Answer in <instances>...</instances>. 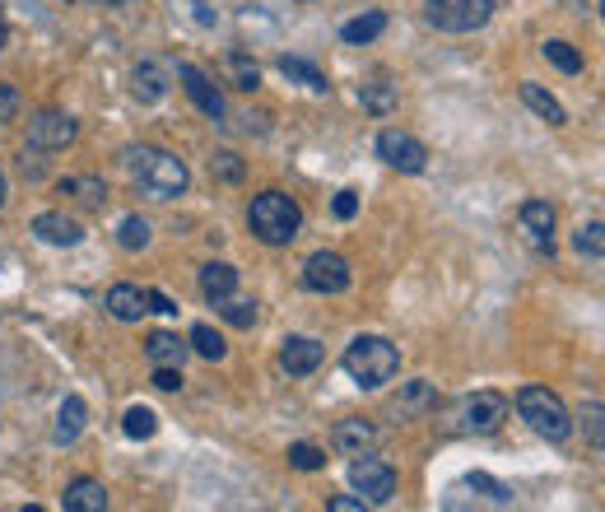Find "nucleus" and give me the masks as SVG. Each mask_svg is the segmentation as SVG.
Masks as SVG:
<instances>
[{"label": "nucleus", "mask_w": 605, "mask_h": 512, "mask_svg": "<svg viewBox=\"0 0 605 512\" xmlns=\"http://www.w3.org/2000/svg\"><path fill=\"white\" fill-rule=\"evenodd\" d=\"M350 485L363 503H377V508H382V503H391V494H396V471H391L387 461L363 457L359 452V461H350Z\"/></svg>", "instance_id": "0eeeda50"}, {"label": "nucleus", "mask_w": 605, "mask_h": 512, "mask_svg": "<svg viewBox=\"0 0 605 512\" xmlns=\"http://www.w3.org/2000/svg\"><path fill=\"white\" fill-rule=\"evenodd\" d=\"M61 196H75L84 210H103V205H108L103 177H66V182H61Z\"/></svg>", "instance_id": "5701e85b"}, {"label": "nucleus", "mask_w": 605, "mask_h": 512, "mask_svg": "<svg viewBox=\"0 0 605 512\" xmlns=\"http://www.w3.org/2000/svg\"><path fill=\"white\" fill-rule=\"evenodd\" d=\"M517 415H522L540 438H550V443H564L568 433H573V415H568V405L559 401L550 387H522L517 391Z\"/></svg>", "instance_id": "20e7f679"}, {"label": "nucleus", "mask_w": 605, "mask_h": 512, "mask_svg": "<svg viewBox=\"0 0 605 512\" xmlns=\"http://www.w3.org/2000/svg\"><path fill=\"white\" fill-rule=\"evenodd\" d=\"M247 224H252V233L266 247H284V243H294L298 229H303V210L284 191H261L247 205Z\"/></svg>", "instance_id": "f03ea898"}, {"label": "nucleus", "mask_w": 605, "mask_h": 512, "mask_svg": "<svg viewBox=\"0 0 605 512\" xmlns=\"http://www.w3.org/2000/svg\"><path fill=\"white\" fill-rule=\"evenodd\" d=\"M233 289H238V266H229V261H205L201 266V294L210 298V303H219V298H229Z\"/></svg>", "instance_id": "aec40b11"}, {"label": "nucleus", "mask_w": 605, "mask_h": 512, "mask_svg": "<svg viewBox=\"0 0 605 512\" xmlns=\"http://www.w3.org/2000/svg\"><path fill=\"white\" fill-rule=\"evenodd\" d=\"M229 75H233V84H238V89H247V94L261 84V70H256V61H247L242 52L229 56Z\"/></svg>", "instance_id": "f704fd0d"}, {"label": "nucleus", "mask_w": 605, "mask_h": 512, "mask_svg": "<svg viewBox=\"0 0 605 512\" xmlns=\"http://www.w3.org/2000/svg\"><path fill=\"white\" fill-rule=\"evenodd\" d=\"M215 308H219V317H224L229 326H238V331H247V326L256 322V303H252V298H233L229 294V298H219Z\"/></svg>", "instance_id": "c756f323"}, {"label": "nucleus", "mask_w": 605, "mask_h": 512, "mask_svg": "<svg viewBox=\"0 0 605 512\" xmlns=\"http://www.w3.org/2000/svg\"><path fill=\"white\" fill-rule=\"evenodd\" d=\"M154 387L159 391H182V368L177 364H154Z\"/></svg>", "instance_id": "58836bf2"}, {"label": "nucleus", "mask_w": 605, "mask_h": 512, "mask_svg": "<svg viewBox=\"0 0 605 512\" xmlns=\"http://www.w3.org/2000/svg\"><path fill=\"white\" fill-rule=\"evenodd\" d=\"M433 401H438V396H433L429 382H405L401 401H396V415H419V410H429Z\"/></svg>", "instance_id": "7c9ffc66"}, {"label": "nucleus", "mask_w": 605, "mask_h": 512, "mask_svg": "<svg viewBox=\"0 0 605 512\" xmlns=\"http://www.w3.org/2000/svg\"><path fill=\"white\" fill-rule=\"evenodd\" d=\"M187 350H196L205 359V364H219L224 354H229V345H224V336H219L210 322H196L191 326V340H187Z\"/></svg>", "instance_id": "393cba45"}, {"label": "nucleus", "mask_w": 605, "mask_h": 512, "mask_svg": "<svg viewBox=\"0 0 605 512\" xmlns=\"http://www.w3.org/2000/svg\"><path fill=\"white\" fill-rule=\"evenodd\" d=\"M359 103H363V112H373V117H387V112H396V103H401V89H396L387 75H377V80L359 84Z\"/></svg>", "instance_id": "6ab92c4d"}, {"label": "nucleus", "mask_w": 605, "mask_h": 512, "mask_svg": "<svg viewBox=\"0 0 605 512\" xmlns=\"http://www.w3.org/2000/svg\"><path fill=\"white\" fill-rule=\"evenodd\" d=\"M377 443V429L368 424V419H340L336 424V447L340 452H350V457H359L363 447Z\"/></svg>", "instance_id": "4be33fe9"}, {"label": "nucleus", "mask_w": 605, "mask_h": 512, "mask_svg": "<svg viewBox=\"0 0 605 512\" xmlns=\"http://www.w3.org/2000/svg\"><path fill=\"white\" fill-rule=\"evenodd\" d=\"M387 33V14L382 10H363L359 19H350V24H340V42H350V47H363V42H373Z\"/></svg>", "instance_id": "412c9836"}, {"label": "nucleus", "mask_w": 605, "mask_h": 512, "mask_svg": "<svg viewBox=\"0 0 605 512\" xmlns=\"http://www.w3.org/2000/svg\"><path fill=\"white\" fill-rule=\"evenodd\" d=\"M350 261L340 252H312L303 261V289L308 294H345L350 289Z\"/></svg>", "instance_id": "423d86ee"}, {"label": "nucleus", "mask_w": 605, "mask_h": 512, "mask_svg": "<svg viewBox=\"0 0 605 512\" xmlns=\"http://www.w3.org/2000/svg\"><path fill=\"white\" fill-rule=\"evenodd\" d=\"M345 373H350L363 391L387 387V382L401 373V350H396L387 336H354L350 350H345Z\"/></svg>", "instance_id": "7ed1b4c3"}, {"label": "nucleus", "mask_w": 605, "mask_h": 512, "mask_svg": "<svg viewBox=\"0 0 605 512\" xmlns=\"http://www.w3.org/2000/svg\"><path fill=\"white\" fill-rule=\"evenodd\" d=\"M75 135H80V122L70 112H38L28 122V149H66L75 145Z\"/></svg>", "instance_id": "9d476101"}, {"label": "nucleus", "mask_w": 605, "mask_h": 512, "mask_svg": "<svg viewBox=\"0 0 605 512\" xmlns=\"http://www.w3.org/2000/svg\"><path fill=\"white\" fill-rule=\"evenodd\" d=\"M280 70L289 75V80H298L303 89H312V94H326L331 84H326V75L312 61H303V56H280Z\"/></svg>", "instance_id": "bb28decb"}, {"label": "nucleus", "mask_w": 605, "mask_h": 512, "mask_svg": "<svg viewBox=\"0 0 605 512\" xmlns=\"http://www.w3.org/2000/svg\"><path fill=\"white\" fill-rule=\"evenodd\" d=\"M210 173L219 177V182H242V173H247V163L233 154V149H219L215 159H210Z\"/></svg>", "instance_id": "72a5a7b5"}, {"label": "nucleus", "mask_w": 605, "mask_h": 512, "mask_svg": "<svg viewBox=\"0 0 605 512\" xmlns=\"http://www.w3.org/2000/svg\"><path fill=\"white\" fill-rule=\"evenodd\" d=\"M601 219H592V224H582L578 233H573V247H578L582 256H592V261H601L605 256V238H601Z\"/></svg>", "instance_id": "2f4dec72"}, {"label": "nucleus", "mask_w": 605, "mask_h": 512, "mask_svg": "<svg viewBox=\"0 0 605 512\" xmlns=\"http://www.w3.org/2000/svg\"><path fill=\"white\" fill-rule=\"evenodd\" d=\"M377 159L391 163L396 173H424V168H429V149L419 145L410 131H396V126H391V131L377 135Z\"/></svg>", "instance_id": "6e6552de"}, {"label": "nucleus", "mask_w": 605, "mask_h": 512, "mask_svg": "<svg viewBox=\"0 0 605 512\" xmlns=\"http://www.w3.org/2000/svg\"><path fill=\"white\" fill-rule=\"evenodd\" d=\"M280 368L289 373V378H308V373L322 368V345H317L312 336H289L280 345Z\"/></svg>", "instance_id": "ddd939ff"}, {"label": "nucleus", "mask_w": 605, "mask_h": 512, "mask_svg": "<svg viewBox=\"0 0 605 512\" xmlns=\"http://www.w3.org/2000/svg\"><path fill=\"white\" fill-rule=\"evenodd\" d=\"M19 103H24V98H19V89H14V84H5V80H0V126H5V122H14V117H19Z\"/></svg>", "instance_id": "4c0bfd02"}, {"label": "nucleus", "mask_w": 605, "mask_h": 512, "mask_svg": "<svg viewBox=\"0 0 605 512\" xmlns=\"http://www.w3.org/2000/svg\"><path fill=\"white\" fill-rule=\"evenodd\" d=\"M517 219H522L526 243L536 247V252H554V205L550 201H526L517 210Z\"/></svg>", "instance_id": "f8f14e48"}, {"label": "nucleus", "mask_w": 605, "mask_h": 512, "mask_svg": "<svg viewBox=\"0 0 605 512\" xmlns=\"http://www.w3.org/2000/svg\"><path fill=\"white\" fill-rule=\"evenodd\" d=\"M84 424H89V401H84V396H66V401H61V410H56L52 438L66 447V443H75V438L84 433Z\"/></svg>", "instance_id": "f3484780"}, {"label": "nucleus", "mask_w": 605, "mask_h": 512, "mask_svg": "<svg viewBox=\"0 0 605 512\" xmlns=\"http://www.w3.org/2000/svg\"><path fill=\"white\" fill-rule=\"evenodd\" d=\"M5 201H10V182H5V173H0V210H5Z\"/></svg>", "instance_id": "c03bdc74"}, {"label": "nucleus", "mask_w": 605, "mask_h": 512, "mask_svg": "<svg viewBox=\"0 0 605 512\" xmlns=\"http://www.w3.org/2000/svg\"><path fill=\"white\" fill-rule=\"evenodd\" d=\"M601 419H605L601 401H587V405H582V429H587V438H592L596 452L605 447V424H601Z\"/></svg>", "instance_id": "e433bc0d"}, {"label": "nucleus", "mask_w": 605, "mask_h": 512, "mask_svg": "<svg viewBox=\"0 0 605 512\" xmlns=\"http://www.w3.org/2000/svg\"><path fill=\"white\" fill-rule=\"evenodd\" d=\"M117 243L126 247V252H140V247H149V224L140 215H126L117 229Z\"/></svg>", "instance_id": "473e14b6"}, {"label": "nucleus", "mask_w": 605, "mask_h": 512, "mask_svg": "<svg viewBox=\"0 0 605 512\" xmlns=\"http://www.w3.org/2000/svg\"><path fill=\"white\" fill-rule=\"evenodd\" d=\"M33 238H38V243H47V247H80L84 243V229L70 215H61V210H47V215L33 219Z\"/></svg>", "instance_id": "4468645a"}, {"label": "nucleus", "mask_w": 605, "mask_h": 512, "mask_svg": "<svg viewBox=\"0 0 605 512\" xmlns=\"http://www.w3.org/2000/svg\"><path fill=\"white\" fill-rule=\"evenodd\" d=\"M5 47H10V24L0 19V52H5Z\"/></svg>", "instance_id": "37998d69"}, {"label": "nucleus", "mask_w": 605, "mask_h": 512, "mask_svg": "<svg viewBox=\"0 0 605 512\" xmlns=\"http://www.w3.org/2000/svg\"><path fill=\"white\" fill-rule=\"evenodd\" d=\"M121 429H126V438H135V443H140V438H154V433H159V415H154L149 405H131V410L121 415Z\"/></svg>", "instance_id": "c85d7f7f"}, {"label": "nucleus", "mask_w": 605, "mask_h": 512, "mask_svg": "<svg viewBox=\"0 0 605 512\" xmlns=\"http://www.w3.org/2000/svg\"><path fill=\"white\" fill-rule=\"evenodd\" d=\"M121 163H126V173L140 182V187L154 196V201H177L182 191H187L191 173L187 163L168 154V149H149V145H126L121 149Z\"/></svg>", "instance_id": "f257e3e1"}, {"label": "nucleus", "mask_w": 605, "mask_h": 512, "mask_svg": "<svg viewBox=\"0 0 605 512\" xmlns=\"http://www.w3.org/2000/svg\"><path fill=\"white\" fill-rule=\"evenodd\" d=\"M61 508L66 512H103L108 508V489H103V480H94V475H80V480L66 485Z\"/></svg>", "instance_id": "2eb2a0df"}, {"label": "nucleus", "mask_w": 605, "mask_h": 512, "mask_svg": "<svg viewBox=\"0 0 605 512\" xmlns=\"http://www.w3.org/2000/svg\"><path fill=\"white\" fill-rule=\"evenodd\" d=\"M522 103H526L531 112H536V117H545L550 126H564V122H568V112L559 108V98L545 94V89H540V84H531V80L522 84Z\"/></svg>", "instance_id": "b1692460"}, {"label": "nucleus", "mask_w": 605, "mask_h": 512, "mask_svg": "<svg viewBox=\"0 0 605 512\" xmlns=\"http://www.w3.org/2000/svg\"><path fill=\"white\" fill-rule=\"evenodd\" d=\"M177 80H182V89L191 94V103H196V108H201L210 122H224V117H229V103H224V94H219L215 84H210V75H201L191 61H182V66H177Z\"/></svg>", "instance_id": "9b49d317"}, {"label": "nucleus", "mask_w": 605, "mask_h": 512, "mask_svg": "<svg viewBox=\"0 0 605 512\" xmlns=\"http://www.w3.org/2000/svg\"><path fill=\"white\" fill-rule=\"evenodd\" d=\"M145 298H149V312H163V317H177V303L163 289H145Z\"/></svg>", "instance_id": "a19ab883"}, {"label": "nucleus", "mask_w": 605, "mask_h": 512, "mask_svg": "<svg viewBox=\"0 0 605 512\" xmlns=\"http://www.w3.org/2000/svg\"><path fill=\"white\" fill-rule=\"evenodd\" d=\"M331 215H336V219H354V215H359V191H336Z\"/></svg>", "instance_id": "ea45409f"}, {"label": "nucleus", "mask_w": 605, "mask_h": 512, "mask_svg": "<svg viewBox=\"0 0 605 512\" xmlns=\"http://www.w3.org/2000/svg\"><path fill=\"white\" fill-rule=\"evenodd\" d=\"M540 52H545V61H550L554 70H564V75H578V70H582V52L573 47V42H564V38H550Z\"/></svg>", "instance_id": "cd10ccee"}, {"label": "nucleus", "mask_w": 605, "mask_h": 512, "mask_svg": "<svg viewBox=\"0 0 605 512\" xmlns=\"http://www.w3.org/2000/svg\"><path fill=\"white\" fill-rule=\"evenodd\" d=\"M108 312L117 317V322H140V317L149 312L145 289H140V284H126V280L112 284L108 289Z\"/></svg>", "instance_id": "dca6fc26"}, {"label": "nucleus", "mask_w": 605, "mask_h": 512, "mask_svg": "<svg viewBox=\"0 0 605 512\" xmlns=\"http://www.w3.org/2000/svg\"><path fill=\"white\" fill-rule=\"evenodd\" d=\"M131 89L140 103H163V94H168V66L163 61H140L131 75Z\"/></svg>", "instance_id": "a211bd4d"}, {"label": "nucleus", "mask_w": 605, "mask_h": 512, "mask_svg": "<svg viewBox=\"0 0 605 512\" xmlns=\"http://www.w3.org/2000/svg\"><path fill=\"white\" fill-rule=\"evenodd\" d=\"M368 503L363 499H350V494H336V499H326V512H363Z\"/></svg>", "instance_id": "79ce46f5"}, {"label": "nucleus", "mask_w": 605, "mask_h": 512, "mask_svg": "<svg viewBox=\"0 0 605 512\" xmlns=\"http://www.w3.org/2000/svg\"><path fill=\"white\" fill-rule=\"evenodd\" d=\"M145 354L154 359V364H177L182 368V359H187V340H177L173 331H154V336L145 340Z\"/></svg>", "instance_id": "a878e982"}, {"label": "nucleus", "mask_w": 605, "mask_h": 512, "mask_svg": "<svg viewBox=\"0 0 605 512\" xmlns=\"http://www.w3.org/2000/svg\"><path fill=\"white\" fill-rule=\"evenodd\" d=\"M508 419V396L498 391H475L461 401V429L466 433H498Z\"/></svg>", "instance_id": "1a4fd4ad"}, {"label": "nucleus", "mask_w": 605, "mask_h": 512, "mask_svg": "<svg viewBox=\"0 0 605 512\" xmlns=\"http://www.w3.org/2000/svg\"><path fill=\"white\" fill-rule=\"evenodd\" d=\"M424 19L438 33H475L494 19V0H429Z\"/></svg>", "instance_id": "39448f33"}, {"label": "nucleus", "mask_w": 605, "mask_h": 512, "mask_svg": "<svg viewBox=\"0 0 605 512\" xmlns=\"http://www.w3.org/2000/svg\"><path fill=\"white\" fill-rule=\"evenodd\" d=\"M289 466H294V471H322L326 452L322 447H312V443H294L289 447Z\"/></svg>", "instance_id": "c9c22d12"}]
</instances>
